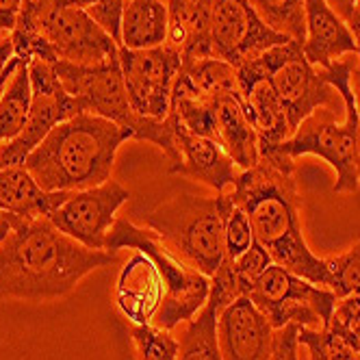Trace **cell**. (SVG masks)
Masks as SVG:
<instances>
[{"mask_svg":"<svg viewBox=\"0 0 360 360\" xmlns=\"http://www.w3.org/2000/svg\"><path fill=\"white\" fill-rule=\"evenodd\" d=\"M248 213L254 239L271 263L287 271L332 287V274L326 259L308 248L300 221V191L295 183V163L280 150H265L254 167L241 169L235 185L226 191Z\"/></svg>","mask_w":360,"mask_h":360,"instance_id":"cell-1","label":"cell"},{"mask_svg":"<svg viewBox=\"0 0 360 360\" xmlns=\"http://www.w3.org/2000/svg\"><path fill=\"white\" fill-rule=\"evenodd\" d=\"M117 261V252L89 250L48 217L22 221L0 241V300L53 302L70 295L91 271Z\"/></svg>","mask_w":360,"mask_h":360,"instance_id":"cell-2","label":"cell"},{"mask_svg":"<svg viewBox=\"0 0 360 360\" xmlns=\"http://www.w3.org/2000/svg\"><path fill=\"white\" fill-rule=\"evenodd\" d=\"M133 133L91 113H79L50 131L24 165L44 191H83L111 180L115 154Z\"/></svg>","mask_w":360,"mask_h":360,"instance_id":"cell-3","label":"cell"},{"mask_svg":"<svg viewBox=\"0 0 360 360\" xmlns=\"http://www.w3.org/2000/svg\"><path fill=\"white\" fill-rule=\"evenodd\" d=\"M11 41L27 63L102 65L117 59V44L68 0H22Z\"/></svg>","mask_w":360,"mask_h":360,"instance_id":"cell-4","label":"cell"},{"mask_svg":"<svg viewBox=\"0 0 360 360\" xmlns=\"http://www.w3.org/2000/svg\"><path fill=\"white\" fill-rule=\"evenodd\" d=\"M356 57L334 61L328 70H321L326 81L337 89L345 105V120L337 122L334 109H317L313 115H308L297 131L282 141L276 150L287 154L293 161L304 154H315V157L330 163L337 172V183L334 193H354L360 185V157H358V135L360 124L358 113L354 107V96L349 76Z\"/></svg>","mask_w":360,"mask_h":360,"instance_id":"cell-5","label":"cell"},{"mask_svg":"<svg viewBox=\"0 0 360 360\" xmlns=\"http://www.w3.org/2000/svg\"><path fill=\"white\" fill-rule=\"evenodd\" d=\"M124 248L146 254L157 265L165 282V295L157 317L152 321L154 326L174 330L180 323L191 321L202 311L211 293V278L180 259L169 245L159 239L154 230L148 226H137L128 219H115L113 228L109 230L105 250L120 252Z\"/></svg>","mask_w":360,"mask_h":360,"instance_id":"cell-6","label":"cell"},{"mask_svg":"<svg viewBox=\"0 0 360 360\" xmlns=\"http://www.w3.org/2000/svg\"><path fill=\"white\" fill-rule=\"evenodd\" d=\"M146 226L180 259L204 276H213L224 261V224L217 195L178 193L146 215Z\"/></svg>","mask_w":360,"mask_h":360,"instance_id":"cell-7","label":"cell"},{"mask_svg":"<svg viewBox=\"0 0 360 360\" xmlns=\"http://www.w3.org/2000/svg\"><path fill=\"white\" fill-rule=\"evenodd\" d=\"M256 61L265 70L278 100L285 107L293 133L317 109L337 111L339 105H343L341 94L326 81L321 68L306 59L304 41L289 39L274 46Z\"/></svg>","mask_w":360,"mask_h":360,"instance_id":"cell-8","label":"cell"},{"mask_svg":"<svg viewBox=\"0 0 360 360\" xmlns=\"http://www.w3.org/2000/svg\"><path fill=\"white\" fill-rule=\"evenodd\" d=\"M274 330L289 323L300 328H326L339 297L332 289L300 278L280 265H269L254 280L245 295Z\"/></svg>","mask_w":360,"mask_h":360,"instance_id":"cell-9","label":"cell"},{"mask_svg":"<svg viewBox=\"0 0 360 360\" xmlns=\"http://www.w3.org/2000/svg\"><path fill=\"white\" fill-rule=\"evenodd\" d=\"M31 109L27 124L18 137L0 146V169L20 165L44 141L53 128L74 115L83 113L81 102L65 91L55 68L46 61L29 63Z\"/></svg>","mask_w":360,"mask_h":360,"instance_id":"cell-10","label":"cell"},{"mask_svg":"<svg viewBox=\"0 0 360 360\" xmlns=\"http://www.w3.org/2000/svg\"><path fill=\"white\" fill-rule=\"evenodd\" d=\"M117 59L133 111L139 117L165 120L172 109L174 81L183 68L178 50L169 44L146 50L120 46Z\"/></svg>","mask_w":360,"mask_h":360,"instance_id":"cell-11","label":"cell"},{"mask_svg":"<svg viewBox=\"0 0 360 360\" xmlns=\"http://www.w3.org/2000/svg\"><path fill=\"white\" fill-rule=\"evenodd\" d=\"M53 68L65 91L81 102L83 113L111 120L131 131L133 139L139 137L146 117H139L128 102L120 59L102 65L53 63Z\"/></svg>","mask_w":360,"mask_h":360,"instance_id":"cell-12","label":"cell"},{"mask_svg":"<svg viewBox=\"0 0 360 360\" xmlns=\"http://www.w3.org/2000/svg\"><path fill=\"white\" fill-rule=\"evenodd\" d=\"M131 191L122 187L117 180H107L83 191H65L63 200L50 211L48 219L63 235L79 241L89 250H105L109 230L115 224V213L124 202H128Z\"/></svg>","mask_w":360,"mask_h":360,"instance_id":"cell-13","label":"cell"},{"mask_svg":"<svg viewBox=\"0 0 360 360\" xmlns=\"http://www.w3.org/2000/svg\"><path fill=\"white\" fill-rule=\"evenodd\" d=\"M289 41L259 18L250 0H215L211 18V55L233 68L259 59L269 48Z\"/></svg>","mask_w":360,"mask_h":360,"instance_id":"cell-14","label":"cell"},{"mask_svg":"<svg viewBox=\"0 0 360 360\" xmlns=\"http://www.w3.org/2000/svg\"><path fill=\"white\" fill-rule=\"evenodd\" d=\"M237 87L245 115L259 135L261 152L276 150L282 141H287L293 135L285 107L278 100L259 61L254 59L237 68Z\"/></svg>","mask_w":360,"mask_h":360,"instance_id":"cell-15","label":"cell"},{"mask_svg":"<svg viewBox=\"0 0 360 360\" xmlns=\"http://www.w3.org/2000/svg\"><path fill=\"white\" fill-rule=\"evenodd\" d=\"M276 330L248 297L228 304L217 315V343L224 360H269Z\"/></svg>","mask_w":360,"mask_h":360,"instance_id":"cell-16","label":"cell"},{"mask_svg":"<svg viewBox=\"0 0 360 360\" xmlns=\"http://www.w3.org/2000/svg\"><path fill=\"white\" fill-rule=\"evenodd\" d=\"M172 120L176 126V143H178L180 157H178V163L169 165V172L195 178L200 183L209 185L215 193H226L235 185V180L241 169L224 152L221 146H217L215 141H211L207 137H198V135L187 133L183 124H180L174 115H172Z\"/></svg>","mask_w":360,"mask_h":360,"instance_id":"cell-17","label":"cell"},{"mask_svg":"<svg viewBox=\"0 0 360 360\" xmlns=\"http://www.w3.org/2000/svg\"><path fill=\"white\" fill-rule=\"evenodd\" d=\"M165 295V282L146 254L135 252L117 276L115 304L131 326H146L157 317Z\"/></svg>","mask_w":360,"mask_h":360,"instance_id":"cell-18","label":"cell"},{"mask_svg":"<svg viewBox=\"0 0 360 360\" xmlns=\"http://www.w3.org/2000/svg\"><path fill=\"white\" fill-rule=\"evenodd\" d=\"M306 39L304 55L313 65L328 70L345 55H356V39L347 22L334 11L328 0H304Z\"/></svg>","mask_w":360,"mask_h":360,"instance_id":"cell-19","label":"cell"},{"mask_svg":"<svg viewBox=\"0 0 360 360\" xmlns=\"http://www.w3.org/2000/svg\"><path fill=\"white\" fill-rule=\"evenodd\" d=\"M215 0H167L169 33L167 41L174 46L183 63L211 55V18Z\"/></svg>","mask_w":360,"mask_h":360,"instance_id":"cell-20","label":"cell"},{"mask_svg":"<svg viewBox=\"0 0 360 360\" xmlns=\"http://www.w3.org/2000/svg\"><path fill=\"white\" fill-rule=\"evenodd\" d=\"M65 191H44L27 165H11L0 169V209L20 219L48 217Z\"/></svg>","mask_w":360,"mask_h":360,"instance_id":"cell-21","label":"cell"},{"mask_svg":"<svg viewBox=\"0 0 360 360\" xmlns=\"http://www.w3.org/2000/svg\"><path fill=\"white\" fill-rule=\"evenodd\" d=\"M217 146L224 148L239 169H250L261 159L259 135L245 115L239 94L217 100Z\"/></svg>","mask_w":360,"mask_h":360,"instance_id":"cell-22","label":"cell"},{"mask_svg":"<svg viewBox=\"0 0 360 360\" xmlns=\"http://www.w3.org/2000/svg\"><path fill=\"white\" fill-rule=\"evenodd\" d=\"M230 94H239L237 68L215 57L183 63L172 89V96H191L200 100H219Z\"/></svg>","mask_w":360,"mask_h":360,"instance_id":"cell-23","label":"cell"},{"mask_svg":"<svg viewBox=\"0 0 360 360\" xmlns=\"http://www.w3.org/2000/svg\"><path fill=\"white\" fill-rule=\"evenodd\" d=\"M169 15L163 0H126L122 18V46L131 50L157 48L167 41Z\"/></svg>","mask_w":360,"mask_h":360,"instance_id":"cell-24","label":"cell"},{"mask_svg":"<svg viewBox=\"0 0 360 360\" xmlns=\"http://www.w3.org/2000/svg\"><path fill=\"white\" fill-rule=\"evenodd\" d=\"M217 304L207 300L202 311L185 323L176 360H224L217 343Z\"/></svg>","mask_w":360,"mask_h":360,"instance_id":"cell-25","label":"cell"},{"mask_svg":"<svg viewBox=\"0 0 360 360\" xmlns=\"http://www.w3.org/2000/svg\"><path fill=\"white\" fill-rule=\"evenodd\" d=\"M29 109H31L29 63L20 61L5 94L0 96V146L20 135L24 124H27Z\"/></svg>","mask_w":360,"mask_h":360,"instance_id":"cell-26","label":"cell"},{"mask_svg":"<svg viewBox=\"0 0 360 360\" xmlns=\"http://www.w3.org/2000/svg\"><path fill=\"white\" fill-rule=\"evenodd\" d=\"M250 5L274 33L293 41L306 39L304 0H250Z\"/></svg>","mask_w":360,"mask_h":360,"instance_id":"cell-27","label":"cell"},{"mask_svg":"<svg viewBox=\"0 0 360 360\" xmlns=\"http://www.w3.org/2000/svg\"><path fill=\"white\" fill-rule=\"evenodd\" d=\"M217 200H219L221 224H224V259L237 261L256 241L254 230H252L248 213L239 204L230 200L228 193H217Z\"/></svg>","mask_w":360,"mask_h":360,"instance_id":"cell-28","label":"cell"},{"mask_svg":"<svg viewBox=\"0 0 360 360\" xmlns=\"http://www.w3.org/2000/svg\"><path fill=\"white\" fill-rule=\"evenodd\" d=\"M131 341L137 354V360H176L180 341L172 330L159 328L154 323L131 326Z\"/></svg>","mask_w":360,"mask_h":360,"instance_id":"cell-29","label":"cell"},{"mask_svg":"<svg viewBox=\"0 0 360 360\" xmlns=\"http://www.w3.org/2000/svg\"><path fill=\"white\" fill-rule=\"evenodd\" d=\"M297 339L308 349V360H360V354L328 328H300Z\"/></svg>","mask_w":360,"mask_h":360,"instance_id":"cell-30","label":"cell"},{"mask_svg":"<svg viewBox=\"0 0 360 360\" xmlns=\"http://www.w3.org/2000/svg\"><path fill=\"white\" fill-rule=\"evenodd\" d=\"M332 274V291L337 297H347L360 293V243L347 252L326 259Z\"/></svg>","mask_w":360,"mask_h":360,"instance_id":"cell-31","label":"cell"},{"mask_svg":"<svg viewBox=\"0 0 360 360\" xmlns=\"http://www.w3.org/2000/svg\"><path fill=\"white\" fill-rule=\"evenodd\" d=\"M326 328L360 354V293L339 297Z\"/></svg>","mask_w":360,"mask_h":360,"instance_id":"cell-32","label":"cell"},{"mask_svg":"<svg viewBox=\"0 0 360 360\" xmlns=\"http://www.w3.org/2000/svg\"><path fill=\"white\" fill-rule=\"evenodd\" d=\"M230 265H233V271L239 280L241 293L245 297L250 287L254 285V280L271 265V256L267 254V250L259 241H254L252 248L245 254H241L237 261H230Z\"/></svg>","mask_w":360,"mask_h":360,"instance_id":"cell-33","label":"cell"},{"mask_svg":"<svg viewBox=\"0 0 360 360\" xmlns=\"http://www.w3.org/2000/svg\"><path fill=\"white\" fill-rule=\"evenodd\" d=\"M124 5H126V0H98V3H94L91 7L85 9L98 27L117 44V48L122 46Z\"/></svg>","mask_w":360,"mask_h":360,"instance_id":"cell-34","label":"cell"},{"mask_svg":"<svg viewBox=\"0 0 360 360\" xmlns=\"http://www.w3.org/2000/svg\"><path fill=\"white\" fill-rule=\"evenodd\" d=\"M300 326L289 323L285 328L276 330L274 352L269 360H300Z\"/></svg>","mask_w":360,"mask_h":360,"instance_id":"cell-35","label":"cell"},{"mask_svg":"<svg viewBox=\"0 0 360 360\" xmlns=\"http://www.w3.org/2000/svg\"><path fill=\"white\" fill-rule=\"evenodd\" d=\"M22 7V0H0V29L11 33Z\"/></svg>","mask_w":360,"mask_h":360,"instance_id":"cell-36","label":"cell"},{"mask_svg":"<svg viewBox=\"0 0 360 360\" xmlns=\"http://www.w3.org/2000/svg\"><path fill=\"white\" fill-rule=\"evenodd\" d=\"M15 61V48H13V41H11V35L0 39V79L7 74V70L13 65Z\"/></svg>","mask_w":360,"mask_h":360,"instance_id":"cell-37","label":"cell"},{"mask_svg":"<svg viewBox=\"0 0 360 360\" xmlns=\"http://www.w3.org/2000/svg\"><path fill=\"white\" fill-rule=\"evenodd\" d=\"M22 221H27V219H20V217L0 209V241H5Z\"/></svg>","mask_w":360,"mask_h":360,"instance_id":"cell-38","label":"cell"},{"mask_svg":"<svg viewBox=\"0 0 360 360\" xmlns=\"http://www.w3.org/2000/svg\"><path fill=\"white\" fill-rule=\"evenodd\" d=\"M349 85H352L354 107H356V113H358V124H360V63H358V57H356V63H354V68H352Z\"/></svg>","mask_w":360,"mask_h":360,"instance_id":"cell-39","label":"cell"},{"mask_svg":"<svg viewBox=\"0 0 360 360\" xmlns=\"http://www.w3.org/2000/svg\"><path fill=\"white\" fill-rule=\"evenodd\" d=\"M347 27H349V31H352V35H354V39H356V57H358V63H360V0H356V9H354V13H352V18L347 20Z\"/></svg>","mask_w":360,"mask_h":360,"instance_id":"cell-40","label":"cell"},{"mask_svg":"<svg viewBox=\"0 0 360 360\" xmlns=\"http://www.w3.org/2000/svg\"><path fill=\"white\" fill-rule=\"evenodd\" d=\"M328 5L347 22L356 9V0H328Z\"/></svg>","mask_w":360,"mask_h":360,"instance_id":"cell-41","label":"cell"},{"mask_svg":"<svg viewBox=\"0 0 360 360\" xmlns=\"http://www.w3.org/2000/svg\"><path fill=\"white\" fill-rule=\"evenodd\" d=\"M68 3H72V5H76V7H81V9H87V7H91L94 3H98V0H68Z\"/></svg>","mask_w":360,"mask_h":360,"instance_id":"cell-42","label":"cell"},{"mask_svg":"<svg viewBox=\"0 0 360 360\" xmlns=\"http://www.w3.org/2000/svg\"><path fill=\"white\" fill-rule=\"evenodd\" d=\"M7 35H11V33H5L3 29H0V39H3V37H7Z\"/></svg>","mask_w":360,"mask_h":360,"instance_id":"cell-43","label":"cell"},{"mask_svg":"<svg viewBox=\"0 0 360 360\" xmlns=\"http://www.w3.org/2000/svg\"><path fill=\"white\" fill-rule=\"evenodd\" d=\"M358 157H360V135H358Z\"/></svg>","mask_w":360,"mask_h":360,"instance_id":"cell-44","label":"cell"}]
</instances>
